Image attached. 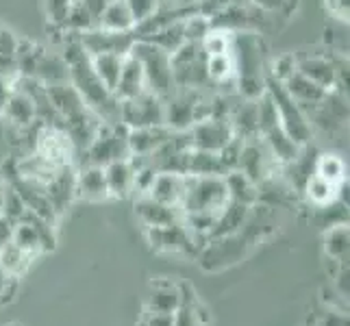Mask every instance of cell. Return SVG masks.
<instances>
[{
  "label": "cell",
  "instance_id": "6da1fadb",
  "mask_svg": "<svg viewBox=\"0 0 350 326\" xmlns=\"http://www.w3.org/2000/svg\"><path fill=\"white\" fill-rule=\"evenodd\" d=\"M64 62L68 66V77L70 85L79 92L83 103L88 105V109L98 116L103 122H120V100L116 98V94L105 87V83L96 77V72L92 68L90 55L83 51V46L79 38L70 40L66 44L64 51Z\"/></svg>",
  "mask_w": 350,
  "mask_h": 326
},
{
  "label": "cell",
  "instance_id": "7a4b0ae2",
  "mask_svg": "<svg viewBox=\"0 0 350 326\" xmlns=\"http://www.w3.org/2000/svg\"><path fill=\"white\" fill-rule=\"evenodd\" d=\"M265 94H268L274 103L281 128L298 144L300 148H303L305 144H309L313 137V126L309 122L305 109L300 107L292 96H289V92L285 90L283 83L276 81L274 77L265 79Z\"/></svg>",
  "mask_w": 350,
  "mask_h": 326
},
{
  "label": "cell",
  "instance_id": "3957f363",
  "mask_svg": "<svg viewBox=\"0 0 350 326\" xmlns=\"http://www.w3.org/2000/svg\"><path fill=\"white\" fill-rule=\"evenodd\" d=\"M228 187L224 176H187L185 198L180 204L183 213H222L228 204Z\"/></svg>",
  "mask_w": 350,
  "mask_h": 326
},
{
  "label": "cell",
  "instance_id": "277c9868",
  "mask_svg": "<svg viewBox=\"0 0 350 326\" xmlns=\"http://www.w3.org/2000/svg\"><path fill=\"white\" fill-rule=\"evenodd\" d=\"M129 53L137 59L144 70L146 90H150L157 96H161V98H167V96L174 92L170 55L146 40H135V44L131 46Z\"/></svg>",
  "mask_w": 350,
  "mask_h": 326
},
{
  "label": "cell",
  "instance_id": "5b68a950",
  "mask_svg": "<svg viewBox=\"0 0 350 326\" xmlns=\"http://www.w3.org/2000/svg\"><path fill=\"white\" fill-rule=\"evenodd\" d=\"M129 128L124 124H111V122H100V128L96 133L94 141L90 144V148L83 152L85 161L92 165H107L118 159H129V141H126Z\"/></svg>",
  "mask_w": 350,
  "mask_h": 326
},
{
  "label": "cell",
  "instance_id": "8992f818",
  "mask_svg": "<svg viewBox=\"0 0 350 326\" xmlns=\"http://www.w3.org/2000/svg\"><path fill=\"white\" fill-rule=\"evenodd\" d=\"M120 124H124L126 128L165 124L163 98L150 90H144L129 100H120Z\"/></svg>",
  "mask_w": 350,
  "mask_h": 326
},
{
  "label": "cell",
  "instance_id": "52a82bcc",
  "mask_svg": "<svg viewBox=\"0 0 350 326\" xmlns=\"http://www.w3.org/2000/svg\"><path fill=\"white\" fill-rule=\"evenodd\" d=\"M187 133H189L191 148L207 150V152H220L224 146H228L235 139L231 122H228V118L222 116L202 118L191 124Z\"/></svg>",
  "mask_w": 350,
  "mask_h": 326
},
{
  "label": "cell",
  "instance_id": "ba28073f",
  "mask_svg": "<svg viewBox=\"0 0 350 326\" xmlns=\"http://www.w3.org/2000/svg\"><path fill=\"white\" fill-rule=\"evenodd\" d=\"M83 51L90 57L103 55V53H116V55H129L131 46L135 44V35L133 33H116V31H105V29H90L85 33L77 35Z\"/></svg>",
  "mask_w": 350,
  "mask_h": 326
},
{
  "label": "cell",
  "instance_id": "9c48e42d",
  "mask_svg": "<svg viewBox=\"0 0 350 326\" xmlns=\"http://www.w3.org/2000/svg\"><path fill=\"white\" fill-rule=\"evenodd\" d=\"M146 237L150 246L159 252H189L196 244V239L191 237L183 222L159 228H146Z\"/></svg>",
  "mask_w": 350,
  "mask_h": 326
},
{
  "label": "cell",
  "instance_id": "30bf717a",
  "mask_svg": "<svg viewBox=\"0 0 350 326\" xmlns=\"http://www.w3.org/2000/svg\"><path fill=\"white\" fill-rule=\"evenodd\" d=\"M135 215L146 228H159V226H170L176 222H183V211L180 207H170L159 200L150 198L148 194L137 196L135 200Z\"/></svg>",
  "mask_w": 350,
  "mask_h": 326
},
{
  "label": "cell",
  "instance_id": "8fae6325",
  "mask_svg": "<svg viewBox=\"0 0 350 326\" xmlns=\"http://www.w3.org/2000/svg\"><path fill=\"white\" fill-rule=\"evenodd\" d=\"M296 70L327 92L337 90L340 87V83L344 81V70L337 68L335 64H331L329 59H324V57L296 59Z\"/></svg>",
  "mask_w": 350,
  "mask_h": 326
},
{
  "label": "cell",
  "instance_id": "7c38bea8",
  "mask_svg": "<svg viewBox=\"0 0 350 326\" xmlns=\"http://www.w3.org/2000/svg\"><path fill=\"white\" fill-rule=\"evenodd\" d=\"M46 196L51 200L53 209L62 213L68 204L77 198V167L75 165H64L55 172V176L48 180L46 185Z\"/></svg>",
  "mask_w": 350,
  "mask_h": 326
},
{
  "label": "cell",
  "instance_id": "4fadbf2b",
  "mask_svg": "<svg viewBox=\"0 0 350 326\" xmlns=\"http://www.w3.org/2000/svg\"><path fill=\"white\" fill-rule=\"evenodd\" d=\"M172 135V128L165 124L157 126H142V128H129L126 141H129V152L131 157H148L167 141Z\"/></svg>",
  "mask_w": 350,
  "mask_h": 326
},
{
  "label": "cell",
  "instance_id": "5bb4252c",
  "mask_svg": "<svg viewBox=\"0 0 350 326\" xmlns=\"http://www.w3.org/2000/svg\"><path fill=\"white\" fill-rule=\"evenodd\" d=\"M185 303L183 287L172 281H152V289L146 296L144 311L150 313H176Z\"/></svg>",
  "mask_w": 350,
  "mask_h": 326
},
{
  "label": "cell",
  "instance_id": "9a60e30c",
  "mask_svg": "<svg viewBox=\"0 0 350 326\" xmlns=\"http://www.w3.org/2000/svg\"><path fill=\"white\" fill-rule=\"evenodd\" d=\"M77 196L90 202H100L109 198L103 165L83 163L81 167H77Z\"/></svg>",
  "mask_w": 350,
  "mask_h": 326
},
{
  "label": "cell",
  "instance_id": "2e32d148",
  "mask_svg": "<svg viewBox=\"0 0 350 326\" xmlns=\"http://www.w3.org/2000/svg\"><path fill=\"white\" fill-rule=\"evenodd\" d=\"M148 196L159 200L170 207H180L185 198V174H174V172H157Z\"/></svg>",
  "mask_w": 350,
  "mask_h": 326
},
{
  "label": "cell",
  "instance_id": "e0dca14e",
  "mask_svg": "<svg viewBox=\"0 0 350 326\" xmlns=\"http://www.w3.org/2000/svg\"><path fill=\"white\" fill-rule=\"evenodd\" d=\"M105 178L109 198L124 200L133 194V183H135V167H133L131 157L129 159H118L105 165Z\"/></svg>",
  "mask_w": 350,
  "mask_h": 326
},
{
  "label": "cell",
  "instance_id": "ac0fdd59",
  "mask_svg": "<svg viewBox=\"0 0 350 326\" xmlns=\"http://www.w3.org/2000/svg\"><path fill=\"white\" fill-rule=\"evenodd\" d=\"M146 90V77H144V70L139 66V62L131 53L124 57V66L122 72H120V79H118V85L113 90L116 98L118 100H129L133 96L142 94Z\"/></svg>",
  "mask_w": 350,
  "mask_h": 326
},
{
  "label": "cell",
  "instance_id": "d6986e66",
  "mask_svg": "<svg viewBox=\"0 0 350 326\" xmlns=\"http://www.w3.org/2000/svg\"><path fill=\"white\" fill-rule=\"evenodd\" d=\"M261 139L265 141V148L270 150L276 163H294L298 159L300 146L281 128V124L261 133Z\"/></svg>",
  "mask_w": 350,
  "mask_h": 326
},
{
  "label": "cell",
  "instance_id": "ffe728a7",
  "mask_svg": "<svg viewBox=\"0 0 350 326\" xmlns=\"http://www.w3.org/2000/svg\"><path fill=\"white\" fill-rule=\"evenodd\" d=\"M3 118L7 120V124L14 126L16 131H20V128H31L33 122H38V116H35V105H33V100L29 98L27 94L16 90V87H14V94H11L7 107H5Z\"/></svg>",
  "mask_w": 350,
  "mask_h": 326
},
{
  "label": "cell",
  "instance_id": "44dd1931",
  "mask_svg": "<svg viewBox=\"0 0 350 326\" xmlns=\"http://www.w3.org/2000/svg\"><path fill=\"white\" fill-rule=\"evenodd\" d=\"M285 90L289 92V96L300 105V107H313L318 105L324 96H327V90H322L320 85H316L313 81H309L305 74H300L298 70H294L285 81H281Z\"/></svg>",
  "mask_w": 350,
  "mask_h": 326
},
{
  "label": "cell",
  "instance_id": "7402d4cb",
  "mask_svg": "<svg viewBox=\"0 0 350 326\" xmlns=\"http://www.w3.org/2000/svg\"><path fill=\"white\" fill-rule=\"evenodd\" d=\"M98 29L116 31V33H133L135 29V20L131 16V9L124 0H109L98 20Z\"/></svg>",
  "mask_w": 350,
  "mask_h": 326
},
{
  "label": "cell",
  "instance_id": "603a6c76",
  "mask_svg": "<svg viewBox=\"0 0 350 326\" xmlns=\"http://www.w3.org/2000/svg\"><path fill=\"white\" fill-rule=\"evenodd\" d=\"M187 176H224L226 170L222 165L220 152H207L191 148L187 157Z\"/></svg>",
  "mask_w": 350,
  "mask_h": 326
},
{
  "label": "cell",
  "instance_id": "cb8c5ba5",
  "mask_svg": "<svg viewBox=\"0 0 350 326\" xmlns=\"http://www.w3.org/2000/svg\"><path fill=\"white\" fill-rule=\"evenodd\" d=\"M226 187H228V196L235 202L246 204V207H252L259 200V185L255 180H250L244 172L239 170H231L224 174Z\"/></svg>",
  "mask_w": 350,
  "mask_h": 326
},
{
  "label": "cell",
  "instance_id": "d4e9b609",
  "mask_svg": "<svg viewBox=\"0 0 350 326\" xmlns=\"http://www.w3.org/2000/svg\"><path fill=\"white\" fill-rule=\"evenodd\" d=\"M124 57L126 55H116V53H103V55L90 57L96 77H98L105 83V87H109L111 92L118 85L120 72H122V66H124Z\"/></svg>",
  "mask_w": 350,
  "mask_h": 326
},
{
  "label": "cell",
  "instance_id": "484cf974",
  "mask_svg": "<svg viewBox=\"0 0 350 326\" xmlns=\"http://www.w3.org/2000/svg\"><path fill=\"white\" fill-rule=\"evenodd\" d=\"M33 79H38L44 85H55V83H68L70 77H68V66L64 62L62 55H53L44 51L40 64H38V70H35Z\"/></svg>",
  "mask_w": 350,
  "mask_h": 326
},
{
  "label": "cell",
  "instance_id": "4316f807",
  "mask_svg": "<svg viewBox=\"0 0 350 326\" xmlns=\"http://www.w3.org/2000/svg\"><path fill=\"white\" fill-rule=\"evenodd\" d=\"M33 255L24 252L22 248H18L14 241H7V244L0 246V270H3L9 279H16V276H22L29 270V265L33 263Z\"/></svg>",
  "mask_w": 350,
  "mask_h": 326
},
{
  "label": "cell",
  "instance_id": "83f0119b",
  "mask_svg": "<svg viewBox=\"0 0 350 326\" xmlns=\"http://www.w3.org/2000/svg\"><path fill=\"white\" fill-rule=\"evenodd\" d=\"M350 231L348 224H335L324 233V252L329 261L335 263H348V248H350Z\"/></svg>",
  "mask_w": 350,
  "mask_h": 326
},
{
  "label": "cell",
  "instance_id": "f1b7e54d",
  "mask_svg": "<svg viewBox=\"0 0 350 326\" xmlns=\"http://www.w3.org/2000/svg\"><path fill=\"white\" fill-rule=\"evenodd\" d=\"M11 241H14L18 248H22L24 252L33 255V257L42 255V252L46 250V244H44L42 235L38 233V228H35L27 220H22V222H18L14 226V235H11Z\"/></svg>",
  "mask_w": 350,
  "mask_h": 326
},
{
  "label": "cell",
  "instance_id": "f546056e",
  "mask_svg": "<svg viewBox=\"0 0 350 326\" xmlns=\"http://www.w3.org/2000/svg\"><path fill=\"white\" fill-rule=\"evenodd\" d=\"M204 70H207L209 83H224L235 79V59L233 53H218V55H207L204 59Z\"/></svg>",
  "mask_w": 350,
  "mask_h": 326
},
{
  "label": "cell",
  "instance_id": "4dcf8cb0",
  "mask_svg": "<svg viewBox=\"0 0 350 326\" xmlns=\"http://www.w3.org/2000/svg\"><path fill=\"white\" fill-rule=\"evenodd\" d=\"M342 185H333V183H329V180H324L322 176L311 174L305 183V191H307V198L313 204H318V207H327V204H331L337 196H340Z\"/></svg>",
  "mask_w": 350,
  "mask_h": 326
},
{
  "label": "cell",
  "instance_id": "1f68e13d",
  "mask_svg": "<svg viewBox=\"0 0 350 326\" xmlns=\"http://www.w3.org/2000/svg\"><path fill=\"white\" fill-rule=\"evenodd\" d=\"M146 42H152L154 46H159L161 51H165L167 55L176 53L180 46L185 44V33H183V18L167 24V27L159 29L154 35H150V38Z\"/></svg>",
  "mask_w": 350,
  "mask_h": 326
},
{
  "label": "cell",
  "instance_id": "d6a6232c",
  "mask_svg": "<svg viewBox=\"0 0 350 326\" xmlns=\"http://www.w3.org/2000/svg\"><path fill=\"white\" fill-rule=\"evenodd\" d=\"M313 174L322 176L324 180H329V183H333V185H342L344 178H346L344 159H342V157H337V154L324 152L316 161V172H313Z\"/></svg>",
  "mask_w": 350,
  "mask_h": 326
},
{
  "label": "cell",
  "instance_id": "836d02e7",
  "mask_svg": "<svg viewBox=\"0 0 350 326\" xmlns=\"http://www.w3.org/2000/svg\"><path fill=\"white\" fill-rule=\"evenodd\" d=\"M3 215L14 224L22 222V217L27 215V204H24L14 185L3 189Z\"/></svg>",
  "mask_w": 350,
  "mask_h": 326
},
{
  "label": "cell",
  "instance_id": "e575fe53",
  "mask_svg": "<svg viewBox=\"0 0 350 326\" xmlns=\"http://www.w3.org/2000/svg\"><path fill=\"white\" fill-rule=\"evenodd\" d=\"M209 316L204 318V309L196 303H183L174 313V326H207Z\"/></svg>",
  "mask_w": 350,
  "mask_h": 326
},
{
  "label": "cell",
  "instance_id": "d590c367",
  "mask_svg": "<svg viewBox=\"0 0 350 326\" xmlns=\"http://www.w3.org/2000/svg\"><path fill=\"white\" fill-rule=\"evenodd\" d=\"M70 7L72 5L68 3V0H44V11H46L48 22H51L55 29H62V31L66 27Z\"/></svg>",
  "mask_w": 350,
  "mask_h": 326
},
{
  "label": "cell",
  "instance_id": "8d00e7d4",
  "mask_svg": "<svg viewBox=\"0 0 350 326\" xmlns=\"http://www.w3.org/2000/svg\"><path fill=\"white\" fill-rule=\"evenodd\" d=\"M126 7L131 9V16L135 20V24L148 20L154 11H159L163 0H124Z\"/></svg>",
  "mask_w": 350,
  "mask_h": 326
},
{
  "label": "cell",
  "instance_id": "74e56055",
  "mask_svg": "<svg viewBox=\"0 0 350 326\" xmlns=\"http://www.w3.org/2000/svg\"><path fill=\"white\" fill-rule=\"evenodd\" d=\"M137 326H174V313H150L144 311Z\"/></svg>",
  "mask_w": 350,
  "mask_h": 326
},
{
  "label": "cell",
  "instance_id": "f35d334b",
  "mask_svg": "<svg viewBox=\"0 0 350 326\" xmlns=\"http://www.w3.org/2000/svg\"><path fill=\"white\" fill-rule=\"evenodd\" d=\"M18 42H20L18 35H14L7 27H3V24H0V55H11V57H16Z\"/></svg>",
  "mask_w": 350,
  "mask_h": 326
},
{
  "label": "cell",
  "instance_id": "ab89813d",
  "mask_svg": "<svg viewBox=\"0 0 350 326\" xmlns=\"http://www.w3.org/2000/svg\"><path fill=\"white\" fill-rule=\"evenodd\" d=\"M0 77L7 79L14 83L18 77H20V72H18V64H16V57H11V55H0Z\"/></svg>",
  "mask_w": 350,
  "mask_h": 326
},
{
  "label": "cell",
  "instance_id": "60d3db41",
  "mask_svg": "<svg viewBox=\"0 0 350 326\" xmlns=\"http://www.w3.org/2000/svg\"><path fill=\"white\" fill-rule=\"evenodd\" d=\"M324 5L333 18L348 22V0H324Z\"/></svg>",
  "mask_w": 350,
  "mask_h": 326
},
{
  "label": "cell",
  "instance_id": "b9f144b4",
  "mask_svg": "<svg viewBox=\"0 0 350 326\" xmlns=\"http://www.w3.org/2000/svg\"><path fill=\"white\" fill-rule=\"evenodd\" d=\"M107 3H109V0H83V7H85V9H88V14L94 18L96 27H98V20H100V16H103V11H105Z\"/></svg>",
  "mask_w": 350,
  "mask_h": 326
},
{
  "label": "cell",
  "instance_id": "7bdbcfd3",
  "mask_svg": "<svg viewBox=\"0 0 350 326\" xmlns=\"http://www.w3.org/2000/svg\"><path fill=\"white\" fill-rule=\"evenodd\" d=\"M320 326H348V316H344V311H329L320 320Z\"/></svg>",
  "mask_w": 350,
  "mask_h": 326
},
{
  "label": "cell",
  "instance_id": "ee69618b",
  "mask_svg": "<svg viewBox=\"0 0 350 326\" xmlns=\"http://www.w3.org/2000/svg\"><path fill=\"white\" fill-rule=\"evenodd\" d=\"M11 94H14V83L0 77V116H3L5 107H7V103L11 98Z\"/></svg>",
  "mask_w": 350,
  "mask_h": 326
},
{
  "label": "cell",
  "instance_id": "f6af8a7d",
  "mask_svg": "<svg viewBox=\"0 0 350 326\" xmlns=\"http://www.w3.org/2000/svg\"><path fill=\"white\" fill-rule=\"evenodd\" d=\"M14 222H9L5 215H0V246L11 241V235H14Z\"/></svg>",
  "mask_w": 350,
  "mask_h": 326
},
{
  "label": "cell",
  "instance_id": "bcb514c9",
  "mask_svg": "<svg viewBox=\"0 0 350 326\" xmlns=\"http://www.w3.org/2000/svg\"><path fill=\"white\" fill-rule=\"evenodd\" d=\"M11 285V279H9V276L3 272V270H0V296H5L7 294V287Z\"/></svg>",
  "mask_w": 350,
  "mask_h": 326
},
{
  "label": "cell",
  "instance_id": "7dc6e473",
  "mask_svg": "<svg viewBox=\"0 0 350 326\" xmlns=\"http://www.w3.org/2000/svg\"><path fill=\"white\" fill-rule=\"evenodd\" d=\"M200 0H176V7H183V9H189L191 5H198Z\"/></svg>",
  "mask_w": 350,
  "mask_h": 326
},
{
  "label": "cell",
  "instance_id": "c3c4849f",
  "mask_svg": "<svg viewBox=\"0 0 350 326\" xmlns=\"http://www.w3.org/2000/svg\"><path fill=\"white\" fill-rule=\"evenodd\" d=\"M0 215H3V189H0Z\"/></svg>",
  "mask_w": 350,
  "mask_h": 326
},
{
  "label": "cell",
  "instance_id": "681fc988",
  "mask_svg": "<svg viewBox=\"0 0 350 326\" xmlns=\"http://www.w3.org/2000/svg\"><path fill=\"white\" fill-rule=\"evenodd\" d=\"M70 5H77V3H83V0H68Z\"/></svg>",
  "mask_w": 350,
  "mask_h": 326
}]
</instances>
